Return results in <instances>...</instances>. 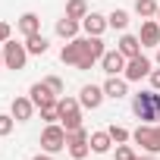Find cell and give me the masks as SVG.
I'll return each instance as SVG.
<instances>
[{
  "label": "cell",
  "mask_w": 160,
  "mask_h": 160,
  "mask_svg": "<svg viewBox=\"0 0 160 160\" xmlns=\"http://www.w3.org/2000/svg\"><path fill=\"white\" fill-rule=\"evenodd\" d=\"M132 110L141 122H157L160 119V94L151 88V91H138L132 98Z\"/></svg>",
  "instance_id": "obj_1"
},
{
  "label": "cell",
  "mask_w": 160,
  "mask_h": 160,
  "mask_svg": "<svg viewBox=\"0 0 160 160\" xmlns=\"http://www.w3.org/2000/svg\"><path fill=\"white\" fill-rule=\"evenodd\" d=\"M135 144H141L148 154H160V126H151V122H141L135 132H132Z\"/></svg>",
  "instance_id": "obj_2"
},
{
  "label": "cell",
  "mask_w": 160,
  "mask_h": 160,
  "mask_svg": "<svg viewBox=\"0 0 160 160\" xmlns=\"http://www.w3.org/2000/svg\"><path fill=\"white\" fill-rule=\"evenodd\" d=\"M41 148H44L47 154L63 151V148H66V129L57 126V122H47V129L41 132Z\"/></svg>",
  "instance_id": "obj_3"
},
{
  "label": "cell",
  "mask_w": 160,
  "mask_h": 160,
  "mask_svg": "<svg viewBox=\"0 0 160 160\" xmlns=\"http://www.w3.org/2000/svg\"><path fill=\"white\" fill-rule=\"evenodd\" d=\"M66 148H69V157L72 160H85L91 144H88V132L85 129H75V132H66Z\"/></svg>",
  "instance_id": "obj_4"
},
{
  "label": "cell",
  "mask_w": 160,
  "mask_h": 160,
  "mask_svg": "<svg viewBox=\"0 0 160 160\" xmlns=\"http://www.w3.org/2000/svg\"><path fill=\"white\" fill-rule=\"evenodd\" d=\"M25 60H28V47L25 44H16V41L3 44V66L7 69H25Z\"/></svg>",
  "instance_id": "obj_5"
},
{
  "label": "cell",
  "mask_w": 160,
  "mask_h": 160,
  "mask_svg": "<svg viewBox=\"0 0 160 160\" xmlns=\"http://www.w3.org/2000/svg\"><path fill=\"white\" fill-rule=\"evenodd\" d=\"M122 75H126V82H141L144 75H151V60L141 57V53L132 57V60H126V72Z\"/></svg>",
  "instance_id": "obj_6"
},
{
  "label": "cell",
  "mask_w": 160,
  "mask_h": 160,
  "mask_svg": "<svg viewBox=\"0 0 160 160\" xmlns=\"http://www.w3.org/2000/svg\"><path fill=\"white\" fill-rule=\"evenodd\" d=\"M104 53H107V50H104V41L88 35V38H85V60L78 63V69H82V72H85V69H91V66H94V63H98Z\"/></svg>",
  "instance_id": "obj_7"
},
{
  "label": "cell",
  "mask_w": 160,
  "mask_h": 160,
  "mask_svg": "<svg viewBox=\"0 0 160 160\" xmlns=\"http://www.w3.org/2000/svg\"><path fill=\"white\" fill-rule=\"evenodd\" d=\"M60 60L78 69V63L85 60V38H72V41H69V44L60 50Z\"/></svg>",
  "instance_id": "obj_8"
},
{
  "label": "cell",
  "mask_w": 160,
  "mask_h": 160,
  "mask_svg": "<svg viewBox=\"0 0 160 160\" xmlns=\"http://www.w3.org/2000/svg\"><path fill=\"white\" fill-rule=\"evenodd\" d=\"M104 88L101 85H85L82 88V94H78V104H82V107H88V110H98L101 104H104Z\"/></svg>",
  "instance_id": "obj_9"
},
{
  "label": "cell",
  "mask_w": 160,
  "mask_h": 160,
  "mask_svg": "<svg viewBox=\"0 0 160 160\" xmlns=\"http://www.w3.org/2000/svg\"><path fill=\"white\" fill-rule=\"evenodd\" d=\"M82 28H85V35L101 38V35L110 28V22H107V16H101V13H88V16L82 19Z\"/></svg>",
  "instance_id": "obj_10"
},
{
  "label": "cell",
  "mask_w": 160,
  "mask_h": 160,
  "mask_svg": "<svg viewBox=\"0 0 160 160\" xmlns=\"http://www.w3.org/2000/svg\"><path fill=\"white\" fill-rule=\"evenodd\" d=\"M101 66H104L107 75H119V72H126V57H122L119 50H107V53L101 57Z\"/></svg>",
  "instance_id": "obj_11"
},
{
  "label": "cell",
  "mask_w": 160,
  "mask_h": 160,
  "mask_svg": "<svg viewBox=\"0 0 160 160\" xmlns=\"http://www.w3.org/2000/svg\"><path fill=\"white\" fill-rule=\"evenodd\" d=\"M28 94H32V104H35L38 110H41V107H47V104H53V101H60V98L47 88V82H35Z\"/></svg>",
  "instance_id": "obj_12"
},
{
  "label": "cell",
  "mask_w": 160,
  "mask_h": 160,
  "mask_svg": "<svg viewBox=\"0 0 160 160\" xmlns=\"http://www.w3.org/2000/svg\"><path fill=\"white\" fill-rule=\"evenodd\" d=\"M141 47H160V22L154 19H144L141 22Z\"/></svg>",
  "instance_id": "obj_13"
},
{
  "label": "cell",
  "mask_w": 160,
  "mask_h": 160,
  "mask_svg": "<svg viewBox=\"0 0 160 160\" xmlns=\"http://www.w3.org/2000/svg\"><path fill=\"white\" fill-rule=\"evenodd\" d=\"M13 119L16 122H28L32 119V113H35V104H32V98H13Z\"/></svg>",
  "instance_id": "obj_14"
},
{
  "label": "cell",
  "mask_w": 160,
  "mask_h": 160,
  "mask_svg": "<svg viewBox=\"0 0 160 160\" xmlns=\"http://www.w3.org/2000/svg\"><path fill=\"white\" fill-rule=\"evenodd\" d=\"M104 94L113 98V101H119V98L129 94V82H126V78H119V75H110L107 82H104Z\"/></svg>",
  "instance_id": "obj_15"
},
{
  "label": "cell",
  "mask_w": 160,
  "mask_h": 160,
  "mask_svg": "<svg viewBox=\"0 0 160 160\" xmlns=\"http://www.w3.org/2000/svg\"><path fill=\"white\" fill-rule=\"evenodd\" d=\"M116 50H119L126 60H132V57H138V53H141V38H135V35H122Z\"/></svg>",
  "instance_id": "obj_16"
},
{
  "label": "cell",
  "mask_w": 160,
  "mask_h": 160,
  "mask_svg": "<svg viewBox=\"0 0 160 160\" xmlns=\"http://www.w3.org/2000/svg\"><path fill=\"white\" fill-rule=\"evenodd\" d=\"M88 144H91L94 154H107L110 144H113V138H110V132L104 129V132H91V135H88Z\"/></svg>",
  "instance_id": "obj_17"
},
{
  "label": "cell",
  "mask_w": 160,
  "mask_h": 160,
  "mask_svg": "<svg viewBox=\"0 0 160 160\" xmlns=\"http://www.w3.org/2000/svg\"><path fill=\"white\" fill-rule=\"evenodd\" d=\"M19 32L28 38V35H38L41 32V19H38V13H22L19 16Z\"/></svg>",
  "instance_id": "obj_18"
},
{
  "label": "cell",
  "mask_w": 160,
  "mask_h": 160,
  "mask_svg": "<svg viewBox=\"0 0 160 160\" xmlns=\"http://www.w3.org/2000/svg\"><path fill=\"white\" fill-rule=\"evenodd\" d=\"M78 28H82V22H78V19H69V16H63V19L57 22V35H60V38H69V41L78 35Z\"/></svg>",
  "instance_id": "obj_19"
},
{
  "label": "cell",
  "mask_w": 160,
  "mask_h": 160,
  "mask_svg": "<svg viewBox=\"0 0 160 160\" xmlns=\"http://www.w3.org/2000/svg\"><path fill=\"white\" fill-rule=\"evenodd\" d=\"M25 47H28V53L41 57V53H47V47H50V44H47V38L38 32V35H28V38H25Z\"/></svg>",
  "instance_id": "obj_20"
},
{
  "label": "cell",
  "mask_w": 160,
  "mask_h": 160,
  "mask_svg": "<svg viewBox=\"0 0 160 160\" xmlns=\"http://www.w3.org/2000/svg\"><path fill=\"white\" fill-rule=\"evenodd\" d=\"M66 16L82 22V19L88 16V3H85V0H69V3H66Z\"/></svg>",
  "instance_id": "obj_21"
},
{
  "label": "cell",
  "mask_w": 160,
  "mask_h": 160,
  "mask_svg": "<svg viewBox=\"0 0 160 160\" xmlns=\"http://www.w3.org/2000/svg\"><path fill=\"white\" fill-rule=\"evenodd\" d=\"M157 3H154V0H135V13L141 16V19H154L157 16Z\"/></svg>",
  "instance_id": "obj_22"
},
{
  "label": "cell",
  "mask_w": 160,
  "mask_h": 160,
  "mask_svg": "<svg viewBox=\"0 0 160 160\" xmlns=\"http://www.w3.org/2000/svg\"><path fill=\"white\" fill-rule=\"evenodd\" d=\"M107 22H110V28L126 32V25H129V13H126V10H113V13L107 16Z\"/></svg>",
  "instance_id": "obj_23"
},
{
  "label": "cell",
  "mask_w": 160,
  "mask_h": 160,
  "mask_svg": "<svg viewBox=\"0 0 160 160\" xmlns=\"http://www.w3.org/2000/svg\"><path fill=\"white\" fill-rule=\"evenodd\" d=\"M107 132H110V138H113V144H126V141L132 138V135H129V129H122V126H110Z\"/></svg>",
  "instance_id": "obj_24"
},
{
  "label": "cell",
  "mask_w": 160,
  "mask_h": 160,
  "mask_svg": "<svg viewBox=\"0 0 160 160\" xmlns=\"http://www.w3.org/2000/svg\"><path fill=\"white\" fill-rule=\"evenodd\" d=\"M41 119H44V122H57V119H60V107H57V101L47 104V107H41Z\"/></svg>",
  "instance_id": "obj_25"
},
{
  "label": "cell",
  "mask_w": 160,
  "mask_h": 160,
  "mask_svg": "<svg viewBox=\"0 0 160 160\" xmlns=\"http://www.w3.org/2000/svg\"><path fill=\"white\" fill-rule=\"evenodd\" d=\"M138 154L129 148V144H116V160H135Z\"/></svg>",
  "instance_id": "obj_26"
},
{
  "label": "cell",
  "mask_w": 160,
  "mask_h": 160,
  "mask_svg": "<svg viewBox=\"0 0 160 160\" xmlns=\"http://www.w3.org/2000/svg\"><path fill=\"white\" fill-rule=\"evenodd\" d=\"M13 132V113L7 116V113H0V135H10Z\"/></svg>",
  "instance_id": "obj_27"
},
{
  "label": "cell",
  "mask_w": 160,
  "mask_h": 160,
  "mask_svg": "<svg viewBox=\"0 0 160 160\" xmlns=\"http://www.w3.org/2000/svg\"><path fill=\"white\" fill-rule=\"evenodd\" d=\"M44 82H47V88H50V91H53L57 98L63 94V78H57V75H50V78H44Z\"/></svg>",
  "instance_id": "obj_28"
},
{
  "label": "cell",
  "mask_w": 160,
  "mask_h": 160,
  "mask_svg": "<svg viewBox=\"0 0 160 160\" xmlns=\"http://www.w3.org/2000/svg\"><path fill=\"white\" fill-rule=\"evenodd\" d=\"M148 78H151V88H154V91H160V69H151V75H148Z\"/></svg>",
  "instance_id": "obj_29"
},
{
  "label": "cell",
  "mask_w": 160,
  "mask_h": 160,
  "mask_svg": "<svg viewBox=\"0 0 160 160\" xmlns=\"http://www.w3.org/2000/svg\"><path fill=\"white\" fill-rule=\"evenodd\" d=\"M10 32H13V28H10L7 22H0V44H7V41H10Z\"/></svg>",
  "instance_id": "obj_30"
},
{
  "label": "cell",
  "mask_w": 160,
  "mask_h": 160,
  "mask_svg": "<svg viewBox=\"0 0 160 160\" xmlns=\"http://www.w3.org/2000/svg\"><path fill=\"white\" fill-rule=\"evenodd\" d=\"M32 160H53V157H50V154H47V151H44V154H35V157H32Z\"/></svg>",
  "instance_id": "obj_31"
},
{
  "label": "cell",
  "mask_w": 160,
  "mask_h": 160,
  "mask_svg": "<svg viewBox=\"0 0 160 160\" xmlns=\"http://www.w3.org/2000/svg\"><path fill=\"white\" fill-rule=\"evenodd\" d=\"M157 63H160V47H157Z\"/></svg>",
  "instance_id": "obj_32"
},
{
  "label": "cell",
  "mask_w": 160,
  "mask_h": 160,
  "mask_svg": "<svg viewBox=\"0 0 160 160\" xmlns=\"http://www.w3.org/2000/svg\"><path fill=\"white\" fill-rule=\"evenodd\" d=\"M0 66H3V53H0Z\"/></svg>",
  "instance_id": "obj_33"
},
{
  "label": "cell",
  "mask_w": 160,
  "mask_h": 160,
  "mask_svg": "<svg viewBox=\"0 0 160 160\" xmlns=\"http://www.w3.org/2000/svg\"><path fill=\"white\" fill-rule=\"evenodd\" d=\"M141 160H154V157H141Z\"/></svg>",
  "instance_id": "obj_34"
},
{
  "label": "cell",
  "mask_w": 160,
  "mask_h": 160,
  "mask_svg": "<svg viewBox=\"0 0 160 160\" xmlns=\"http://www.w3.org/2000/svg\"><path fill=\"white\" fill-rule=\"evenodd\" d=\"M157 22H160V10H157Z\"/></svg>",
  "instance_id": "obj_35"
}]
</instances>
